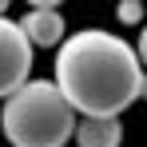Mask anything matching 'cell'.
Masks as SVG:
<instances>
[{
    "label": "cell",
    "instance_id": "ba28073f",
    "mask_svg": "<svg viewBox=\"0 0 147 147\" xmlns=\"http://www.w3.org/2000/svg\"><path fill=\"white\" fill-rule=\"evenodd\" d=\"M139 99H147V76L139 80Z\"/></svg>",
    "mask_w": 147,
    "mask_h": 147
},
{
    "label": "cell",
    "instance_id": "6da1fadb",
    "mask_svg": "<svg viewBox=\"0 0 147 147\" xmlns=\"http://www.w3.org/2000/svg\"><path fill=\"white\" fill-rule=\"evenodd\" d=\"M139 80L135 48L107 28H80L56 48L52 84L76 119H119L139 99Z\"/></svg>",
    "mask_w": 147,
    "mask_h": 147
},
{
    "label": "cell",
    "instance_id": "52a82bcc",
    "mask_svg": "<svg viewBox=\"0 0 147 147\" xmlns=\"http://www.w3.org/2000/svg\"><path fill=\"white\" fill-rule=\"evenodd\" d=\"M131 48H135V60H139V68H143V76H147V20H143V32H139V40H135Z\"/></svg>",
    "mask_w": 147,
    "mask_h": 147
},
{
    "label": "cell",
    "instance_id": "277c9868",
    "mask_svg": "<svg viewBox=\"0 0 147 147\" xmlns=\"http://www.w3.org/2000/svg\"><path fill=\"white\" fill-rule=\"evenodd\" d=\"M16 24L24 32V40L32 44V52L36 48H60L68 40V24H64V12H60L56 0H32L28 12Z\"/></svg>",
    "mask_w": 147,
    "mask_h": 147
},
{
    "label": "cell",
    "instance_id": "7a4b0ae2",
    "mask_svg": "<svg viewBox=\"0 0 147 147\" xmlns=\"http://www.w3.org/2000/svg\"><path fill=\"white\" fill-rule=\"evenodd\" d=\"M0 131L12 147H64L76 131V111L64 103L52 80H28L4 99Z\"/></svg>",
    "mask_w": 147,
    "mask_h": 147
},
{
    "label": "cell",
    "instance_id": "5b68a950",
    "mask_svg": "<svg viewBox=\"0 0 147 147\" xmlns=\"http://www.w3.org/2000/svg\"><path fill=\"white\" fill-rule=\"evenodd\" d=\"M72 139L80 147H119L123 143V123L119 119H76Z\"/></svg>",
    "mask_w": 147,
    "mask_h": 147
},
{
    "label": "cell",
    "instance_id": "8992f818",
    "mask_svg": "<svg viewBox=\"0 0 147 147\" xmlns=\"http://www.w3.org/2000/svg\"><path fill=\"white\" fill-rule=\"evenodd\" d=\"M115 16H119V24H143L147 8L139 0H119V4H115Z\"/></svg>",
    "mask_w": 147,
    "mask_h": 147
},
{
    "label": "cell",
    "instance_id": "3957f363",
    "mask_svg": "<svg viewBox=\"0 0 147 147\" xmlns=\"http://www.w3.org/2000/svg\"><path fill=\"white\" fill-rule=\"evenodd\" d=\"M32 60H36V52L24 40L20 24L0 16V99H8L32 80Z\"/></svg>",
    "mask_w": 147,
    "mask_h": 147
}]
</instances>
